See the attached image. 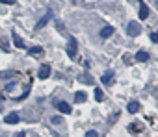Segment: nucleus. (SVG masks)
Returning <instances> with one entry per match:
<instances>
[{"label":"nucleus","instance_id":"nucleus-9","mask_svg":"<svg viewBox=\"0 0 158 137\" xmlns=\"http://www.w3.org/2000/svg\"><path fill=\"white\" fill-rule=\"evenodd\" d=\"M136 59H138L139 63H143V61H147V59H149V54H147L145 50H139V52L136 54Z\"/></svg>","mask_w":158,"mask_h":137},{"label":"nucleus","instance_id":"nucleus-21","mask_svg":"<svg viewBox=\"0 0 158 137\" xmlns=\"http://www.w3.org/2000/svg\"><path fill=\"white\" fill-rule=\"evenodd\" d=\"M156 8H158V0H156Z\"/></svg>","mask_w":158,"mask_h":137},{"label":"nucleus","instance_id":"nucleus-2","mask_svg":"<svg viewBox=\"0 0 158 137\" xmlns=\"http://www.w3.org/2000/svg\"><path fill=\"white\" fill-rule=\"evenodd\" d=\"M76 50H78V43H76V39H69V43H67V54L71 56V57H74L76 56Z\"/></svg>","mask_w":158,"mask_h":137},{"label":"nucleus","instance_id":"nucleus-12","mask_svg":"<svg viewBox=\"0 0 158 137\" xmlns=\"http://www.w3.org/2000/svg\"><path fill=\"white\" fill-rule=\"evenodd\" d=\"M127 109H128L130 113H136V111H139V104H138V102H130V104L127 106Z\"/></svg>","mask_w":158,"mask_h":137},{"label":"nucleus","instance_id":"nucleus-8","mask_svg":"<svg viewBox=\"0 0 158 137\" xmlns=\"http://www.w3.org/2000/svg\"><path fill=\"white\" fill-rule=\"evenodd\" d=\"M8 124H15V122H19V113H11V115H6V119H4Z\"/></svg>","mask_w":158,"mask_h":137},{"label":"nucleus","instance_id":"nucleus-1","mask_svg":"<svg viewBox=\"0 0 158 137\" xmlns=\"http://www.w3.org/2000/svg\"><path fill=\"white\" fill-rule=\"evenodd\" d=\"M127 33L128 35H132V37H138L139 33H141V26L138 24V22H128V26H127Z\"/></svg>","mask_w":158,"mask_h":137},{"label":"nucleus","instance_id":"nucleus-11","mask_svg":"<svg viewBox=\"0 0 158 137\" xmlns=\"http://www.w3.org/2000/svg\"><path fill=\"white\" fill-rule=\"evenodd\" d=\"M13 41H15V46H17V48H24V43H23V39H21V37L15 33V32H13Z\"/></svg>","mask_w":158,"mask_h":137},{"label":"nucleus","instance_id":"nucleus-19","mask_svg":"<svg viewBox=\"0 0 158 137\" xmlns=\"http://www.w3.org/2000/svg\"><path fill=\"white\" fill-rule=\"evenodd\" d=\"M0 2H2V4H13L15 0H0Z\"/></svg>","mask_w":158,"mask_h":137},{"label":"nucleus","instance_id":"nucleus-16","mask_svg":"<svg viewBox=\"0 0 158 137\" xmlns=\"http://www.w3.org/2000/svg\"><path fill=\"white\" fill-rule=\"evenodd\" d=\"M151 39H152V43H158V30L151 33Z\"/></svg>","mask_w":158,"mask_h":137},{"label":"nucleus","instance_id":"nucleus-17","mask_svg":"<svg viewBox=\"0 0 158 137\" xmlns=\"http://www.w3.org/2000/svg\"><path fill=\"white\" fill-rule=\"evenodd\" d=\"M86 137H99V133H97L95 130H89V131L86 133Z\"/></svg>","mask_w":158,"mask_h":137},{"label":"nucleus","instance_id":"nucleus-20","mask_svg":"<svg viewBox=\"0 0 158 137\" xmlns=\"http://www.w3.org/2000/svg\"><path fill=\"white\" fill-rule=\"evenodd\" d=\"M15 137H26V133H24V131H21V133H17Z\"/></svg>","mask_w":158,"mask_h":137},{"label":"nucleus","instance_id":"nucleus-6","mask_svg":"<svg viewBox=\"0 0 158 137\" xmlns=\"http://www.w3.org/2000/svg\"><path fill=\"white\" fill-rule=\"evenodd\" d=\"M114 32H115V30H114V26H104V28L101 30V37H102V39H108V37H112V35H114Z\"/></svg>","mask_w":158,"mask_h":137},{"label":"nucleus","instance_id":"nucleus-5","mask_svg":"<svg viewBox=\"0 0 158 137\" xmlns=\"http://www.w3.org/2000/svg\"><path fill=\"white\" fill-rule=\"evenodd\" d=\"M149 17V8H147V4L145 2H139V19L141 21H145Z\"/></svg>","mask_w":158,"mask_h":137},{"label":"nucleus","instance_id":"nucleus-15","mask_svg":"<svg viewBox=\"0 0 158 137\" xmlns=\"http://www.w3.org/2000/svg\"><path fill=\"white\" fill-rule=\"evenodd\" d=\"M95 100H97V102H102V100H104V95H102V91H101L99 87L95 89Z\"/></svg>","mask_w":158,"mask_h":137},{"label":"nucleus","instance_id":"nucleus-10","mask_svg":"<svg viewBox=\"0 0 158 137\" xmlns=\"http://www.w3.org/2000/svg\"><path fill=\"white\" fill-rule=\"evenodd\" d=\"M50 17H52V13H50V11H47V15H45V17H43V19L37 22V26H35V28H37V30H39V28H43V26H45V22H47Z\"/></svg>","mask_w":158,"mask_h":137},{"label":"nucleus","instance_id":"nucleus-18","mask_svg":"<svg viewBox=\"0 0 158 137\" xmlns=\"http://www.w3.org/2000/svg\"><path fill=\"white\" fill-rule=\"evenodd\" d=\"M52 122H54V124H60V122H61V119H60V117H52Z\"/></svg>","mask_w":158,"mask_h":137},{"label":"nucleus","instance_id":"nucleus-4","mask_svg":"<svg viewBox=\"0 0 158 137\" xmlns=\"http://www.w3.org/2000/svg\"><path fill=\"white\" fill-rule=\"evenodd\" d=\"M112 80H114V71L110 68V71H106V72L102 74V84H104V85H112Z\"/></svg>","mask_w":158,"mask_h":137},{"label":"nucleus","instance_id":"nucleus-3","mask_svg":"<svg viewBox=\"0 0 158 137\" xmlns=\"http://www.w3.org/2000/svg\"><path fill=\"white\" fill-rule=\"evenodd\" d=\"M37 76H39L41 80H47V78L50 76V67H48V65H41V67H39Z\"/></svg>","mask_w":158,"mask_h":137},{"label":"nucleus","instance_id":"nucleus-13","mask_svg":"<svg viewBox=\"0 0 158 137\" xmlns=\"http://www.w3.org/2000/svg\"><path fill=\"white\" fill-rule=\"evenodd\" d=\"M41 52H43V46H32V48H28V54H32V56H37Z\"/></svg>","mask_w":158,"mask_h":137},{"label":"nucleus","instance_id":"nucleus-14","mask_svg":"<svg viewBox=\"0 0 158 137\" xmlns=\"http://www.w3.org/2000/svg\"><path fill=\"white\" fill-rule=\"evenodd\" d=\"M74 100H76V102H86V93L78 91V93L74 95Z\"/></svg>","mask_w":158,"mask_h":137},{"label":"nucleus","instance_id":"nucleus-7","mask_svg":"<svg viewBox=\"0 0 158 137\" xmlns=\"http://www.w3.org/2000/svg\"><path fill=\"white\" fill-rule=\"evenodd\" d=\"M56 106H58V109H60L61 113H65V115L71 113V106H69L67 102H56Z\"/></svg>","mask_w":158,"mask_h":137}]
</instances>
